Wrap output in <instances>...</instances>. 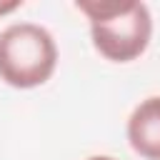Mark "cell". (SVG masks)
I'll return each instance as SVG.
<instances>
[{
	"label": "cell",
	"instance_id": "cell-1",
	"mask_svg": "<svg viewBox=\"0 0 160 160\" xmlns=\"http://www.w3.org/2000/svg\"><path fill=\"white\" fill-rule=\"evenodd\" d=\"M75 8L90 20L92 48L110 62L140 58L152 38V15L138 0H80Z\"/></svg>",
	"mask_w": 160,
	"mask_h": 160
},
{
	"label": "cell",
	"instance_id": "cell-2",
	"mask_svg": "<svg viewBox=\"0 0 160 160\" xmlns=\"http://www.w3.org/2000/svg\"><path fill=\"white\" fill-rule=\"evenodd\" d=\"M58 45L35 22H12L0 32V80L10 88L30 90L52 78Z\"/></svg>",
	"mask_w": 160,
	"mask_h": 160
},
{
	"label": "cell",
	"instance_id": "cell-3",
	"mask_svg": "<svg viewBox=\"0 0 160 160\" xmlns=\"http://www.w3.org/2000/svg\"><path fill=\"white\" fill-rule=\"evenodd\" d=\"M128 142L145 160H160V95L145 98L128 118Z\"/></svg>",
	"mask_w": 160,
	"mask_h": 160
},
{
	"label": "cell",
	"instance_id": "cell-4",
	"mask_svg": "<svg viewBox=\"0 0 160 160\" xmlns=\"http://www.w3.org/2000/svg\"><path fill=\"white\" fill-rule=\"evenodd\" d=\"M20 5H22L20 0H0V18H2V15H10V12L18 10Z\"/></svg>",
	"mask_w": 160,
	"mask_h": 160
},
{
	"label": "cell",
	"instance_id": "cell-5",
	"mask_svg": "<svg viewBox=\"0 0 160 160\" xmlns=\"http://www.w3.org/2000/svg\"><path fill=\"white\" fill-rule=\"evenodd\" d=\"M88 160H115V158H110V155H92V158H88Z\"/></svg>",
	"mask_w": 160,
	"mask_h": 160
}]
</instances>
